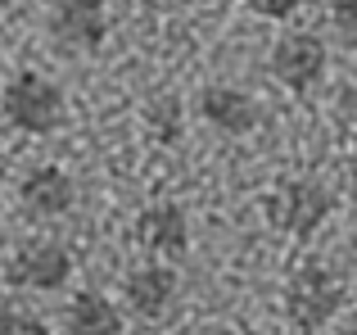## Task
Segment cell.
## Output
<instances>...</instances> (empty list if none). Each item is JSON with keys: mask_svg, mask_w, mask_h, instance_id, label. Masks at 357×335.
I'll return each mask as SVG.
<instances>
[{"mask_svg": "<svg viewBox=\"0 0 357 335\" xmlns=\"http://www.w3.org/2000/svg\"><path fill=\"white\" fill-rule=\"evenodd\" d=\"M73 276V254L63 245H54V240H32V245L14 249L5 263V281L14 285V290H63Z\"/></svg>", "mask_w": 357, "mask_h": 335, "instance_id": "obj_6", "label": "cell"}, {"mask_svg": "<svg viewBox=\"0 0 357 335\" xmlns=\"http://www.w3.org/2000/svg\"><path fill=\"white\" fill-rule=\"evenodd\" d=\"M63 331L68 335H122V308L100 290H77L63 304Z\"/></svg>", "mask_w": 357, "mask_h": 335, "instance_id": "obj_11", "label": "cell"}, {"mask_svg": "<svg viewBox=\"0 0 357 335\" xmlns=\"http://www.w3.org/2000/svg\"><path fill=\"white\" fill-rule=\"evenodd\" d=\"M271 77L280 87H289L294 96H307L312 87H321L326 68H331V50L317 32H285L271 41Z\"/></svg>", "mask_w": 357, "mask_h": 335, "instance_id": "obj_4", "label": "cell"}, {"mask_svg": "<svg viewBox=\"0 0 357 335\" xmlns=\"http://www.w3.org/2000/svg\"><path fill=\"white\" fill-rule=\"evenodd\" d=\"M349 267H353V281H357V236L349 240Z\"/></svg>", "mask_w": 357, "mask_h": 335, "instance_id": "obj_16", "label": "cell"}, {"mask_svg": "<svg viewBox=\"0 0 357 335\" xmlns=\"http://www.w3.org/2000/svg\"><path fill=\"white\" fill-rule=\"evenodd\" d=\"M244 5H249L258 18H271V23H280V18H294L298 9H307L312 0H244Z\"/></svg>", "mask_w": 357, "mask_h": 335, "instance_id": "obj_15", "label": "cell"}, {"mask_svg": "<svg viewBox=\"0 0 357 335\" xmlns=\"http://www.w3.org/2000/svg\"><path fill=\"white\" fill-rule=\"evenodd\" d=\"M349 191H353V200H357V163L349 168Z\"/></svg>", "mask_w": 357, "mask_h": 335, "instance_id": "obj_17", "label": "cell"}, {"mask_svg": "<svg viewBox=\"0 0 357 335\" xmlns=\"http://www.w3.org/2000/svg\"><path fill=\"white\" fill-rule=\"evenodd\" d=\"M0 118L14 132L27 136H50L68 118V96L59 82H50L45 73H14L0 87Z\"/></svg>", "mask_w": 357, "mask_h": 335, "instance_id": "obj_1", "label": "cell"}, {"mask_svg": "<svg viewBox=\"0 0 357 335\" xmlns=\"http://www.w3.org/2000/svg\"><path fill=\"white\" fill-rule=\"evenodd\" d=\"M54 45L73 54H96L100 41L109 36V0H50L45 14Z\"/></svg>", "mask_w": 357, "mask_h": 335, "instance_id": "obj_5", "label": "cell"}, {"mask_svg": "<svg viewBox=\"0 0 357 335\" xmlns=\"http://www.w3.org/2000/svg\"><path fill=\"white\" fill-rule=\"evenodd\" d=\"M136 240L154 258L176 263V258H185V249H190V218H185L181 204H149L136 218Z\"/></svg>", "mask_w": 357, "mask_h": 335, "instance_id": "obj_8", "label": "cell"}, {"mask_svg": "<svg viewBox=\"0 0 357 335\" xmlns=\"http://www.w3.org/2000/svg\"><path fill=\"white\" fill-rule=\"evenodd\" d=\"M340 335H357V322H349V327H344V331H340Z\"/></svg>", "mask_w": 357, "mask_h": 335, "instance_id": "obj_18", "label": "cell"}, {"mask_svg": "<svg viewBox=\"0 0 357 335\" xmlns=\"http://www.w3.org/2000/svg\"><path fill=\"white\" fill-rule=\"evenodd\" d=\"M344 308V281L321 263H303L285 285V318L294 322V331L312 335L321 331L335 313Z\"/></svg>", "mask_w": 357, "mask_h": 335, "instance_id": "obj_2", "label": "cell"}, {"mask_svg": "<svg viewBox=\"0 0 357 335\" xmlns=\"http://www.w3.org/2000/svg\"><path fill=\"white\" fill-rule=\"evenodd\" d=\"M331 27H335V36H340L344 50L357 54V0H335L331 5Z\"/></svg>", "mask_w": 357, "mask_h": 335, "instance_id": "obj_13", "label": "cell"}, {"mask_svg": "<svg viewBox=\"0 0 357 335\" xmlns=\"http://www.w3.org/2000/svg\"><path fill=\"white\" fill-rule=\"evenodd\" d=\"M0 335H54V331L27 308H5L0 313Z\"/></svg>", "mask_w": 357, "mask_h": 335, "instance_id": "obj_14", "label": "cell"}, {"mask_svg": "<svg viewBox=\"0 0 357 335\" xmlns=\"http://www.w3.org/2000/svg\"><path fill=\"white\" fill-rule=\"evenodd\" d=\"M149 132L158 136V141H176L181 136V105L176 100H154L149 105Z\"/></svg>", "mask_w": 357, "mask_h": 335, "instance_id": "obj_12", "label": "cell"}, {"mask_svg": "<svg viewBox=\"0 0 357 335\" xmlns=\"http://www.w3.org/2000/svg\"><path fill=\"white\" fill-rule=\"evenodd\" d=\"M122 295H127V304H131L136 318L158 322L176 304V295H181V276H176V267L167 263V258H158V263H140L136 272L122 281Z\"/></svg>", "mask_w": 357, "mask_h": 335, "instance_id": "obj_7", "label": "cell"}, {"mask_svg": "<svg viewBox=\"0 0 357 335\" xmlns=\"http://www.w3.org/2000/svg\"><path fill=\"white\" fill-rule=\"evenodd\" d=\"M199 114H204V123H208L213 132H222V136H249L253 127L262 123L258 100L236 91V87H204Z\"/></svg>", "mask_w": 357, "mask_h": 335, "instance_id": "obj_10", "label": "cell"}, {"mask_svg": "<svg viewBox=\"0 0 357 335\" xmlns=\"http://www.w3.org/2000/svg\"><path fill=\"white\" fill-rule=\"evenodd\" d=\"M18 200H23V213H32V218H41V222H54L77 204V181H73L63 168L45 163V168H32V172L23 177Z\"/></svg>", "mask_w": 357, "mask_h": 335, "instance_id": "obj_9", "label": "cell"}, {"mask_svg": "<svg viewBox=\"0 0 357 335\" xmlns=\"http://www.w3.org/2000/svg\"><path fill=\"white\" fill-rule=\"evenodd\" d=\"M331 213H335V195L321 181H312V177H289L267 200V222L276 231H285V236H298V240L321 231V222Z\"/></svg>", "mask_w": 357, "mask_h": 335, "instance_id": "obj_3", "label": "cell"}]
</instances>
